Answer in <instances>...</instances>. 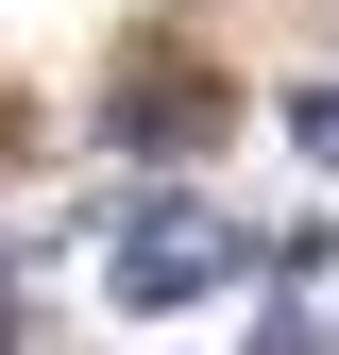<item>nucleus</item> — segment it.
I'll return each instance as SVG.
<instances>
[{"instance_id": "1", "label": "nucleus", "mask_w": 339, "mask_h": 355, "mask_svg": "<svg viewBox=\"0 0 339 355\" xmlns=\"http://www.w3.org/2000/svg\"><path fill=\"white\" fill-rule=\"evenodd\" d=\"M254 237H221V220H187V203H153L136 220V254H119V304L136 322H170V304H204V271H238Z\"/></svg>"}, {"instance_id": "2", "label": "nucleus", "mask_w": 339, "mask_h": 355, "mask_svg": "<svg viewBox=\"0 0 339 355\" xmlns=\"http://www.w3.org/2000/svg\"><path fill=\"white\" fill-rule=\"evenodd\" d=\"M288 136H306V153L339 169V85H306V102H288Z\"/></svg>"}]
</instances>
